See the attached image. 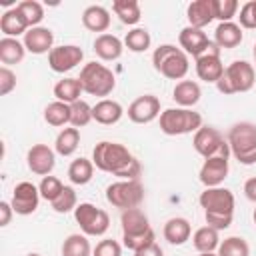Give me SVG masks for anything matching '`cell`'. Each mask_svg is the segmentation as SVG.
<instances>
[{
	"mask_svg": "<svg viewBox=\"0 0 256 256\" xmlns=\"http://www.w3.org/2000/svg\"><path fill=\"white\" fill-rule=\"evenodd\" d=\"M190 234H192V226L182 216H174L164 224V238L174 246H182L184 242H188Z\"/></svg>",
	"mask_w": 256,
	"mask_h": 256,
	"instance_id": "484cf974",
	"label": "cell"
},
{
	"mask_svg": "<svg viewBox=\"0 0 256 256\" xmlns=\"http://www.w3.org/2000/svg\"><path fill=\"white\" fill-rule=\"evenodd\" d=\"M196 74H198L200 80L212 82V84H216V82L222 78V74H224V64H222V60H220V48H218L214 42L208 46V50H206L202 56L196 58Z\"/></svg>",
	"mask_w": 256,
	"mask_h": 256,
	"instance_id": "7c38bea8",
	"label": "cell"
},
{
	"mask_svg": "<svg viewBox=\"0 0 256 256\" xmlns=\"http://www.w3.org/2000/svg\"><path fill=\"white\" fill-rule=\"evenodd\" d=\"M242 42V28L236 22H220L214 30V44L222 48H236Z\"/></svg>",
	"mask_w": 256,
	"mask_h": 256,
	"instance_id": "d4e9b609",
	"label": "cell"
},
{
	"mask_svg": "<svg viewBox=\"0 0 256 256\" xmlns=\"http://www.w3.org/2000/svg\"><path fill=\"white\" fill-rule=\"evenodd\" d=\"M80 144V130L70 126V128H62L54 140V152L60 156H72L76 152Z\"/></svg>",
	"mask_w": 256,
	"mask_h": 256,
	"instance_id": "f1b7e54d",
	"label": "cell"
},
{
	"mask_svg": "<svg viewBox=\"0 0 256 256\" xmlns=\"http://www.w3.org/2000/svg\"><path fill=\"white\" fill-rule=\"evenodd\" d=\"M112 10L120 18V22L128 24V26L138 24L140 18H142V10H140V4L136 0H114Z\"/></svg>",
	"mask_w": 256,
	"mask_h": 256,
	"instance_id": "1f68e13d",
	"label": "cell"
},
{
	"mask_svg": "<svg viewBox=\"0 0 256 256\" xmlns=\"http://www.w3.org/2000/svg\"><path fill=\"white\" fill-rule=\"evenodd\" d=\"M24 46L26 52L32 54H50V50L54 48V34L50 28L46 26H34L24 34Z\"/></svg>",
	"mask_w": 256,
	"mask_h": 256,
	"instance_id": "ac0fdd59",
	"label": "cell"
},
{
	"mask_svg": "<svg viewBox=\"0 0 256 256\" xmlns=\"http://www.w3.org/2000/svg\"><path fill=\"white\" fill-rule=\"evenodd\" d=\"M134 156L130 154V150L124 146V144H118V142H108V140H102L94 146L92 150V162L98 170L102 172H108V174H118Z\"/></svg>",
	"mask_w": 256,
	"mask_h": 256,
	"instance_id": "8992f818",
	"label": "cell"
},
{
	"mask_svg": "<svg viewBox=\"0 0 256 256\" xmlns=\"http://www.w3.org/2000/svg\"><path fill=\"white\" fill-rule=\"evenodd\" d=\"M94 52L100 60L114 62L124 52V42L114 34H98L94 40Z\"/></svg>",
	"mask_w": 256,
	"mask_h": 256,
	"instance_id": "ffe728a7",
	"label": "cell"
},
{
	"mask_svg": "<svg viewBox=\"0 0 256 256\" xmlns=\"http://www.w3.org/2000/svg\"><path fill=\"white\" fill-rule=\"evenodd\" d=\"M50 204H52V210L58 212V214H66V212L76 210L78 198H76L74 188H72V186H64V190L60 192V196H58L54 202H50Z\"/></svg>",
	"mask_w": 256,
	"mask_h": 256,
	"instance_id": "60d3db41",
	"label": "cell"
},
{
	"mask_svg": "<svg viewBox=\"0 0 256 256\" xmlns=\"http://www.w3.org/2000/svg\"><path fill=\"white\" fill-rule=\"evenodd\" d=\"M92 248L86 234H70L62 242V256H90Z\"/></svg>",
	"mask_w": 256,
	"mask_h": 256,
	"instance_id": "e575fe53",
	"label": "cell"
},
{
	"mask_svg": "<svg viewBox=\"0 0 256 256\" xmlns=\"http://www.w3.org/2000/svg\"><path fill=\"white\" fill-rule=\"evenodd\" d=\"M150 44H152V38L146 28H132L124 38V46L130 52H146Z\"/></svg>",
	"mask_w": 256,
	"mask_h": 256,
	"instance_id": "d590c367",
	"label": "cell"
},
{
	"mask_svg": "<svg viewBox=\"0 0 256 256\" xmlns=\"http://www.w3.org/2000/svg\"><path fill=\"white\" fill-rule=\"evenodd\" d=\"M152 64L168 80H182L190 70L188 54L174 44H160L152 54Z\"/></svg>",
	"mask_w": 256,
	"mask_h": 256,
	"instance_id": "6da1fadb",
	"label": "cell"
},
{
	"mask_svg": "<svg viewBox=\"0 0 256 256\" xmlns=\"http://www.w3.org/2000/svg\"><path fill=\"white\" fill-rule=\"evenodd\" d=\"M92 120V106L86 100H78L70 104V124L74 128H82Z\"/></svg>",
	"mask_w": 256,
	"mask_h": 256,
	"instance_id": "ab89813d",
	"label": "cell"
},
{
	"mask_svg": "<svg viewBox=\"0 0 256 256\" xmlns=\"http://www.w3.org/2000/svg\"><path fill=\"white\" fill-rule=\"evenodd\" d=\"M178 44H180V48L188 56L198 58V56H202L208 50V46L212 44V40L208 38V34L204 30L194 28V26H184L180 30V34H178Z\"/></svg>",
	"mask_w": 256,
	"mask_h": 256,
	"instance_id": "2e32d148",
	"label": "cell"
},
{
	"mask_svg": "<svg viewBox=\"0 0 256 256\" xmlns=\"http://www.w3.org/2000/svg\"><path fill=\"white\" fill-rule=\"evenodd\" d=\"M12 212H14V208H12V204L10 202H0V226H8L10 224V218H12Z\"/></svg>",
	"mask_w": 256,
	"mask_h": 256,
	"instance_id": "c3c4849f",
	"label": "cell"
},
{
	"mask_svg": "<svg viewBox=\"0 0 256 256\" xmlns=\"http://www.w3.org/2000/svg\"><path fill=\"white\" fill-rule=\"evenodd\" d=\"M122 116H124V108H122V104L116 102V100L104 98V100H98V102L92 106V120H96L98 124L112 126V124L120 122Z\"/></svg>",
	"mask_w": 256,
	"mask_h": 256,
	"instance_id": "d6986e66",
	"label": "cell"
},
{
	"mask_svg": "<svg viewBox=\"0 0 256 256\" xmlns=\"http://www.w3.org/2000/svg\"><path fill=\"white\" fill-rule=\"evenodd\" d=\"M74 218L86 236H102L110 228L108 212L90 202H80L74 210Z\"/></svg>",
	"mask_w": 256,
	"mask_h": 256,
	"instance_id": "9c48e42d",
	"label": "cell"
},
{
	"mask_svg": "<svg viewBox=\"0 0 256 256\" xmlns=\"http://www.w3.org/2000/svg\"><path fill=\"white\" fill-rule=\"evenodd\" d=\"M186 16H188V26L204 30V26H208L214 20V2L212 0H194L188 4Z\"/></svg>",
	"mask_w": 256,
	"mask_h": 256,
	"instance_id": "44dd1931",
	"label": "cell"
},
{
	"mask_svg": "<svg viewBox=\"0 0 256 256\" xmlns=\"http://www.w3.org/2000/svg\"><path fill=\"white\" fill-rule=\"evenodd\" d=\"M202 96V90H200V84L198 82H192V80H180L176 82L174 90H172V98L174 102L180 106V108H192L198 104Z\"/></svg>",
	"mask_w": 256,
	"mask_h": 256,
	"instance_id": "cb8c5ba5",
	"label": "cell"
},
{
	"mask_svg": "<svg viewBox=\"0 0 256 256\" xmlns=\"http://www.w3.org/2000/svg\"><path fill=\"white\" fill-rule=\"evenodd\" d=\"M200 206L204 208V214H222V216H234V194L228 188L216 186V188H206L200 198Z\"/></svg>",
	"mask_w": 256,
	"mask_h": 256,
	"instance_id": "30bf717a",
	"label": "cell"
},
{
	"mask_svg": "<svg viewBox=\"0 0 256 256\" xmlns=\"http://www.w3.org/2000/svg\"><path fill=\"white\" fill-rule=\"evenodd\" d=\"M134 256H164V252H162V248L154 242V244H150V246H146V248L134 252Z\"/></svg>",
	"mask_w": 256,
	"mask_h": 256,
	"instance_id": "f907efd6",
	"label": "cell"
},
{
	"mask_svg": "<svg viewBox=\"0 0 256 256\" xmlns=\"http://www.w3.org/2000/svg\"><path fill=\"white\" fill-rule=\"evenodd\" d=\"M252 218H254V224H256V208H254V214H252Z\"/></svg>",
	"mask_w": 256,
	"mask_h": 256,
	"instance_id": "db71d44e",
	"label": "cell"
},
{
	"mask_svg": "<svg viewBox=\"0 0 256 256\" xmlns=\"http://www.w3.org/2000/svg\"><path fill=\"white\" fill-rule=\"evenodd\" d=\"M218 256H250V246L244 238L240 236H230L224 238L218 246Z\"/></svg>",
	"mask_w": 256,
	"mask_h": 256,
	"instance_id": "8d00e7d4",
	"label": "cell"
},
{
	"mask_svg": "<svg viewBox=\"0 0 256 256\" xmlns=\"http://www.w3.org/2000/svg\"><path fill=\"white\" fill-rule=\"evenodd\" d=\"M254 62H256V44H254Z\"/></svg>",
	"mask_w": 256,
	"mask_h": 256,
	"instance_id": "11a10c76",
	"label": "cell"
},
{
	"mask_svg": "<svg viewBox=\"0 0 256 256\" xmlns=\"http://www.w3.org/2000/svg\"><path fill=\"white\" fill-rule=\"evenodd\" d=\"M230 154H232L230 152V146H228V142H224L214 156L204 158V164L200 168L198 178H200V182L206 188H216V186H220L226 180L228 170H230V164H228Z\"/></svg>",
	"mask_w": 256,
	"mask_h": 256,
	"instance_id": "ba28073f",
	"label": "cell"
},
{
	"mask_svg": "<svg viewBox=\"0 0 256 256\" xmlns=\"http://www.w3.org/2000/svg\"><path fill=\"white\" fill-rule=\"evenodd\" d=\"M120 222H122V234H140V232H146L148 228H152L148 222V216L140 208L122 210Z\"/></svg>",
	"mask_w": 256,
	"mask_h": 256,
	"instance_id": "4316f807",
	"label": "cell"
},
{
	"mask_svg": "<svg viewBox=\"0 0 256 256\" xmlns=\"http://www.w3.org/2000/svg\"><path fill=\"white\" fill-rule=\"evenodd\" d=\"M154 242H156V234L152 228H148L146 232H140V234H122V244L132 252H138Z\"/></svg>",
	"mask_w": 256,
	"mask_h": 256,
	"instance_id": "74e56055",
	"label": "cell"
},
{
	"mask_svg": "<svg viewBox=\"0 0 256 256\" xmlns=\"http://www.w3.org/2000/svg\"><path fill=\"white\" fill-rule=\"evenodd\" d=\"M82 90L90 96H100L104 100V96H108L114 88H116V78L112 74L110 68H106L100 62H88L82 66L80 76H78Z\"/></svg>",
	"mask_w": 256,
	"mask_h": 256,
	"instance_id": "277c9868",
	"label": "cell"
},
{
	"mask_svg": "<svg viewBox=\"0 0 256 256\" xmlns=\"http://www.w3.org/2000/svg\"><path fill=\"white\" fill-rule=\"evenodd\" d=\"M40 190L38 186H34L32 182H20L14 186V192H12V208L16 214L20 216H28L32 212H36L38 208V202H40Z\"/></svg>",
	"mask_w": 256,
	"mask_h": 256,
	"instance_id": "4fadbf2b",
	"label": "cell"
},
{
	"mask_svg": "<svg viewBox=\"0 0 256 256\" xmlns=\"http://www.w3.org/2000/svg\"><path fill=\"white\" fill-rule=\"evenodd\" d=\"M160 116V100L154 94H144L138 96L130 106H128V118L134 124H148Z\"/></svg>",
	"mask_w": 256,
	"mask_h": 256,
	"instance_id": "5bb4252c",
	"label": "cell"
},
{
	"mask_svg": "<svg viewBox=\"0 0 256 256\" xmlns=\"http://www.w3.org/2000/svg\"><path fill=\"white\" fill-rule=\"evenodd\" d=\"M0 30L8 38H18L20 34H26L30 30V26H28L24 14L18 10V6H14L0 16Z\"/></svg>",
	"mask_w": 256,
	"mask_h": 256,
	"instance_id": "7402d4cb",
	"label": "cell"
},
{
	"mask_svg": "<svg viewBox=\"0 0 256 256\" xmlns=\"http://www.w3.org/2000/svg\"><path fill=\"white\" fill-rule=\"evenodd\" d=\"M38 190H40V196H42L44 200L54 202V200L60 196V192L64 190V184H62L60 178H56V176H44L42 182L38 184Z\"/></svg>",
	"mask_w": 256,
	"mask_h": 256,
	"instance_id": "b9f144b4",
	"label": "cell"
},
{
	"mask_svg": "<svg viewBox=\"0 0 256 256\" xmlns=\"http://www.w3.org/2000/svg\"><path fill=\"white\" fill-rule=\"evenodd\" d=\"M226 140L222 138V134L214 128V126H202L194 132V140H192V146L194 150L202 156V158H210L214 156L220 146L224 144Z\"/></svg>",
	"mask_w": 256,
	"mask_h": 256,
	"instance_id": "e0dca14e",
	"label": "cell"
},
{
	"mask_svg": "<svg viewBox=\"0 0 256 256\" xmlns=\"http://www.w3.org/2000/svg\"><path fill=\"white\" fill-rule=\"evenodd\" d=\"M82 84L78 78H62L54 84V96L56 100L60 102H66V104H74L80 100V94H82Z\"/></svg>",
	"mask_w": 256,
	"mask_h": 256,
	"instance_id": "f546056e",
	"label": "cell"
},
{
	"mask_svg": "<svg viewBox=\"0 0 256 256\" xmlns=\"http://www.w3.org/2000/svg\"><path fill=\"white\" fill-rule=\"evenodd\" d=\"M92 256H122V246L116 240L106 238L96 244V248L92 250Z\"/></svg>",
	"mask_w": 256,
	"mask_h": 256,
	"instance_id": "ee69618b",
	"label": "cell"
},
{
	"mask_svg": "<svg viewBox=\"0 0 256 256\" xmlns=\"http://www.w3.org/2000/svg\"><path fill=\"white\" fill-rule=\"evenodd\" d=\"M16 6L24 14V18H26V22H28L30 28H34V26H38L42 22V18H44V6L40 2H36V0H22Z\"/></svg>",
	"mask_w": 256,
	"mask_h": 256,
	"instance_id": "f35d334b",
	"label": "cell"
},
{
	"mask_svg": "<svg viewBox=\"0 0 256 256\" xmlns=\"http://www.w3.org/2000/svg\"><path fill=\"white\" fill-rule=\"evenodd\" d=\"M24 54H26V46H24V42H20L18 38H8V36H4V38L0 40V62H2L4 66L22 62Z\"/></svg>",
	"mask_w": 256,
	"mask_h": 256,
	"instance_id": "83f0119b",
	"label": "cell"
},
{
	"mask_svg": "<svg viewBox=\"0 0 256 256\" xmlns=\"http://www.w3.org/2000/svg\"><path fill=\"white\" fill-rule=\"evenodd\" d=\"M192 244L198 252H214L220 246V236L218 230H214L212 226H202L192 234Z\"/></svg>",
	"mask_w": 256,
	"mask_h": 256,
	"instance_id": "d6a6232c",
	"label": "cell"
},
{
	"mask_svg": "<svg viewBox=\"0 0 256 256\" xmlns=\"http://www.w3.org/2000/svg\"><path fill=\"white\" fill-rule=\"evenodd\" d=\"M26 256H42V254H38V252H28Z\"/></svg>",
	"mask_w": 256,
	"mask_h": 256,
	"instance_id": "f5cc1de1",
	"label": "cell"
},
{
	"mask_svg": "<svg viewBox=\"0 0 256 256\" xmlns=\"http://www.w3.org/2000/svg\"><path fill=\"white\" fill-rule=\"evenodd\" d=\"M92 176H94V162L92 160L80 156V158H76V160L70 162V166H68V178H70L72 184L84 186V184H88L92 180Z\"/></svg>",
	"mask_w": 256,
	"mask_h": 256,
	"instance_id": "4dcf8cb0",
	"label": "cell"
},
{
	"mask_svg": "<svg viewBox=\"0 0 256 256\" xmlns=\"http://www.w3.org/2000/svg\"><path fill=\"white\" fill-rule=\"evenodd\" d=\"M244 196H246L250 202L256 204V176H252V178H248V180L244 182Z\"/></svg>",
	"mask_w": 256,
	"mask_h": 256,
	"instance_id": "681fc988",
	"label": "cell"
},
{
	"mask_svg": "<svg viewBox=\"0 0 256 256\" xmlns=\"http://www.w3.org/2000/svg\"><path fill=\"white\" fill-rule=\"evenodd\" d=\"M204 218H206V224L208 226H212L214 230H226V228H230V224H232V218L234 216H222V214H204Z\"/></svg>",
	"mask_w": 256,
	"mask_h": 256,
	"instance_id": "7dc6e473",
	"label": "cell"
},
{
	"mask_svg": "<svg viewBox=\"0 0 256 256\" xmlns=\"http://www.w3.org/2000/svg\"><path fill=\"white\" fill-rule=\"evenodd\" d=\"M202 128V116L192 108H166L160 112V130L166 136L192 134Z\"/></svg>",
	"mask_w": 256,
	"mask_h": 256,
	"instance_id": "5b68a950",
	"label": "cell"
},
{
	"mask_svg": "<svg viewBox=\"0 0 256 256\" xmlns=\"http://www.w3.org/2000/svg\"><path fill=\"white\" fill-rule=\"evenodd\" d=\"M198 256H218V254L216 252H200Z\"/></svg>",
	"mask_w": 256,
	"mask_h": 256,
	"instance_id": "816d5d0a",
	"label": "cell"
},
{
	"mask_svg": "<svg viewBox=\"0 0 256 256\" xmlns=\"http://www.w3.org/2000/svg\"><path fill=\"white\" fill-rule=\"evenodd\" d=\"M44 120L50 126H56V128L58 126H64V124H70V104L60 102V100L50 102L44 108Z\"/></svg>",
	"mask_w": 256,
	"mask_h": 256,
	"instance_id": "836d02e7",
	"label": "cell"
},
{
	"mask_svg": "<svg viewBox=\"0 0 256 256\" xmlns=\"http://www.w3.org/2000/svg\"><path fill=\"white\" fill-rule=\"evenodd\" d=\"M240 28H256V0L242 4L240 8Z\"/></svg>",
	"mask_w": 256,
	"mask_h": 256,
	"instance_id": "f6af8a7d",
	"label": "cell"
},
{
	"mask_svg": "<svg viewBox=\"0 0 256 256\" xmlns=\"http://www.w3.org/2000/svg\"><path fill=\"white\" fill-rule=\"evenodd\" d=\"M82 24L90 32L106 34V30L110 26V12L100 4H92L82 12Z\"/></svg>",
	"mask_w": 256,
	"mask_h": 256,
	"instance_id": "603a6c76",
	"label": "cell"
},
{
	"mask_svg": "<svg viewBox=\"0 0 256 256\" xmlns=\"http://www.w3.org/2000/svg\"><path fill=\"white\" fill-rule=\"evenodd\" d=\"M254 82H256L254 66L246 60H234L224 68V74L216 82V88L222 94H238L252 90Z\"/></svg>",
	"mask_w": 256,
	"mask_h": 256,
	"instance_id": "3957f363",
	"label": "cell"
},
{
	"mask_svg": "<svg viewBox=\"0 0 256 256\" xmlns=\"http://www.w3.org/2000/svg\"><path fill=\"white\" fill-rule=\"evenodd\" d=\"M84 58V52L80 46L76 44H62V46H54L48 54V66L58 72V74H64V72H70L72 68H76Z\"/></svg>",
	"mask_w": 256,
	"mask_h": 256,
	"instance_id": "8fae6325",
	"label": "cell"
},
{
	"mask_svg": "<svg viewBox=\"0 0 256 256\" xmlns=\"http://www.w3.org/2000/svg\"><path fill=\"white\" fill-rule=\"evenodd\" d=\"M26 164L30 168V172L38 174V176H50V172L56 166V154L50 146L46 144H34L28 154H26Z\"/></svg>",
	"mask_w": 256,
	"mask_h": 256,
	"instance_id": "9a60e30c",
	"label": "cell"
},
{
	"mask_svg": "<svg viewBox=\"0 0 256 256\" xmlns=\"http://www.w3.org/2000/svg\"><path fill=\"white\" fill-rule=\"evenodd\" d=\"M212 2H214V20L232 22L240 4L236 0H212Z\"/></svg>",
	"mask_w": 256,
	"mask_h": 256,
	"instance_id": "7bdbcfd3",
	"label": "cell"
},
{
	"mask_svg": "<svg viewBox=\"0 0 256 256\" xmlns=\"http://www.w3.org/2000/svg\"><path fill=\"white\" fill-rule=\"evenodd\" d=\"M232 156L244 164L252 166L256 164V124L252 122H238L228 130L226 138Z\"/></svg>",
	"mask_w": 256,
	"mask_h": 256,
	"instance_id": "7a4b0ae2",
	"label": "cell"
},
{
	"mask_svg": "<svg viewBox=\"0 0 256 256\" xmlns=\"http://www.w3.org/2000/svg\"><path fill=\"white\" fill-rule=\"evenodd\" d=\"M14 88H16V74H14L8 66H2V68H0V94L6 96V94H10Z\"/></svg>",
	"mask_w": 256,
	"mask_h": 256,
	"instance_id": "bcb514c9",
	"label": "cell"
},
{
	"mask_svg": "<svg viewBox=\"0 0 256 256\" xmlns=\"http://www.w3.org/2000/svg\"><path fill=\"white\" fill-rule=\"evenodd\" d=\"M106 200L120 210L138 208L144 200V186L140 180H116L106 188Z\"/></svg>",
	"mask_w": 256,
	"mask_h": 256,
	"instance_id": "52a82bcc",
	"label": "cell"
}]
</instances>
